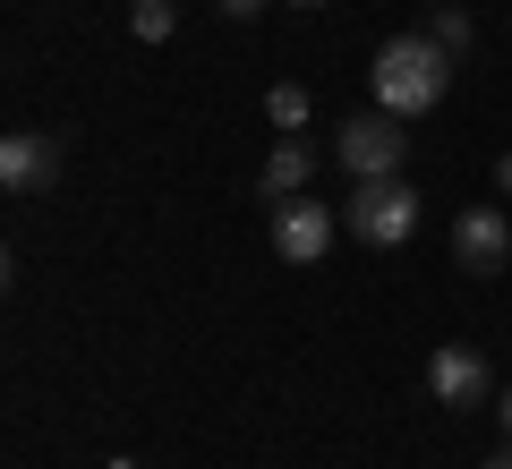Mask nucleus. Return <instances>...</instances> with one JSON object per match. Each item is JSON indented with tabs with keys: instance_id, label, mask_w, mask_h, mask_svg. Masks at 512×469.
<instances>
[{
	"instance_id": "nucleus-1",
	"label": "nucleus",
	"mask_w": 512,
	"mask_h": 469,
	"mask_svg": "<svg viewBox=\"0 0 512 469\" xmlns=\"http://www.w3.org/2000/svg\"><path fill=\"white\" fill-rule=\"evenodd\" d=\"M444 86H453V52H444L436 35H393L376 52V111H393V120L436 111Z\"/></svg>"
},
{
	"instance_id": "nucleus-2",
	"label": "nucleus",
	"mask_w": 512,
	"mask_h": 469,
	"mask_svg": "<svg viewBox=\"0 0 512 469\" xmlns=\"http://www.w3.org/2000/svg\"><path fill=\"white\" fill-rule=\"evenodd\" d=\"M342 231L367 239V248H402L410 231H419V188L410 180H359L342 205Z\"/></svg>"
},
{
	"instance_id": "nucleus-3",
	"label": "nucleus",
	"mask_w": 512,
	"mask_h": 469,
	"mask_svg": "<svg viewBox=\"0 0 512 469\" xmlns=\"http://www.w3.org/2000/svg\"><path fill=\"white\" fill-rule=\"evenodd\" d=\"M333 154H342L350 180H402L410 137H402V120H393V111H359V120L333 128Z\"/></svg>"
},
{
	"instance_id": "nucleus-4",
	"label": "nucleus",
	"mask_w": 512,
	"mask_h": 469,
	"mask_svg": "<svg viewBox=\"0 0 512 469\" xmlns=\"http://www.w3.org/2000/svg\"><path fill=\"white\" fill-rule=\"evenodd\" d=\"M333 231H342V214L316 197H282L274 205V256L282 265H316V256L333 248Z\"/></svg>"
},
{
	"instance_id": "nucleus-5",
	"label": "nucleus",
	"mask_w": 512,
	"mask_h": 469,
	"mask_svg": "<svg viewBox=\"0 0 512 469\" xmlns=\"http://www.w3.org/2000/svg\"><path fill=\"white\" fill-rule=\"evenodd\" d=\"M453 265H461V273H504V265H512V222H504V205H461V222H453Z\"/></svg>"
},
{
	"instance_id": "nucleus-6",
	"label": "nucleus",
	"mask_w": 512,
	"mask_h": 469,
	"mask_svg": "<svg viewBox=\"0 0 512 469\" xmlns=\"http://www.w3.org/2000/svg\"><path fill=\"white\" fill-rule=\"evenodd\" d=\"M60 180V137L43 128H18V137H0V188L9 197H35V188Z\"/></svg>"
},
{
	"instance_id": "nucleus-7",
	"label": "nucleus",
	"mask_w": 512,
	"mask_h": 469,
	"mask_svg": "<svg viewBox=\"0 0 512 469\" xmlns=\"http://www.w3.org/2000/svg\"><path fill=\"white\" fill-rule=\"evenodd\" d=\"M427 393H436L444 410H478V401H487V359H478L470 342H444L436 359H427Z\"/></svg>"
},
{
	"instance_id": "nucleus-8",
	"label": "nucleus",
	"mask_w": 512,
	"mask_h": 469,
	"mask_svg": "<svg viewBox=\"0 0 512 469\" xmlns=\"http://www.w3.org/2000/svg\"><path fill=\"white\" fill-rule=\"evenodd\" d=\"M308 171H316V154H308V145H299V137H282L274 145V154H265V171H256V197H308Z\"/></svg>"
},
{
	"instance_id": "nucleus-9",
	"label": "nucleus",
	"mask_w": 512,
	"mask_h": 469,
	"mask_svg": "<svg viewBox=\"0 0 512 469\" xmlns=\"http://www.w3.org/2000/svg\"><path fill=\"white\" fill-rule=\"evenodd\" d=\"M427 35H436V43H444V52H453V60H461V52H470V35H478V26H470V9H461V0H444L436 18H427Z\"/></svg>"
},
{
	"instance_id": "nucleus-10",
	"label": "nucleus",
	"mask_w": 512,
	"mask_h": 469,
	"mask_svg": "<svg viewBox=\"0 0 512 469\" xmlns=\"http://www.w3.org/2000/svg\"><path fill=\"white\" fill-rule=\"evenodd\" d=\"M128 26H137V43H163L171 26H180V9H171V0H137V9H128Z\"/></svg>"
},
{
	"instance_id": "nucleus-11",
	"label": "nucleus",
	"mask_w": 512,
	"mask_h": 469,
	"mask_svg": "<svg viewBox=\"0 0 512 469\" xmlns=\"http://www.w3.org/2000/svg\"><path fill=\"white\" fill-rule=\"evenodd\" d=\"M265 120L274 128H308V86H274L265 94Z\"/></svg>"
},
{
	"instance_id": "nucleus-12",
	"label": "nucleus",
	"mask_w": 512,
	"mask_h": 469,
	"mask_svg": "<svg viewBox=\"0 0 512 469\" xmlns=\"http://www.w3.org/2000/svg\"><path fill=\"white\" fill-rule=\"evenodd\" d=\"M222 18H256V9H265V0H214Z\"/></svg>"
},
{
	"instance_id": "nucleus-13",
	"label": "nucleus",
	"mask_w": 512,
	"mask_h": 469,
	"mask_svg": "<svg viewBox=\"0 0 512 469\" xmlns=\"http://www.w3.org/2000/svg\"><path fill=\"white\" fill-rule=\"evenodd\" d=\"M495 188H504V197H512V154H504V163H495Z\"/></svg>"
},
{
	"instance_id": "nucleus-14",
	"label": "nucleus",
	"mask_w": 512,
	"mask_h": 469,
	"mask_svg": "<svg viewBox=\"0 0 512 469\" xmlns=\"http://www.w3.org/2000/svg\"><path fill=\"white\" fill-rule=\"evenodd\" d=\"M487 469H512V444H504V452H495V461H487Z\"/></svg>"
},
{
	"instance_id": "nucleus-15",
	"label": "nucleus",
	"mask_w": 512,
	"mask_h": 469,
	"mask_svg": "<svg viewBox=\"0 0 512 469\" xmlns=\"http://www.w3.org/2000/svg\"><path fill=\"white\" fill-rule=\"evenodd\" d=\"M504 435H512V393H504Z\"/></svg>"
},
{
	"instance_id": "nucleus-16",
	"label": "nucleus",
	"mask_w": 512,
	"mask_h": 469,
	"mask_svg": "<svg viewBox=\"0 0 512 469\" xmlns=\"http://www.w3.org/2000/svg\"><path fill=\"white\" fill-rule=\"evenodd\" d=\"M308 9H325V0H308Z\"/></svg>"
},
{
	"instance_id": "nucleus-17",
	"label": "nucleus",
	"mask_w": 512,
	"mask_h": 469,
	"mask_svg": "<svg viewBox=\"0 0 512 469\" xmlns=\"http://www.w3.org/2000/svg\"><path fill=\"white\" fill-rule=\"evenodd\" d=\"M111 469H128V461H111Z\"/></svg>"
}]
</instances>
